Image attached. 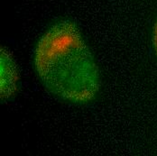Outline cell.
<instances>
[{
	"mask_svg": "<svg viewBox=\"0 0 157 156\" xmlns=\"http://www.w3.org/2000/svg\"><path fill=\"white\" fill-rule=\"evenodd\" d=\"M34 66L48 90L63 100L87 103L98 92V66L72 22H59L42 36L34 51Z\"/></svg>",
	"mask_w": 157,
	"mask_h": 156,
	"instance_id": "cell-1",
	"label": "cell"
},
{
	"mask_svg": "<svg viewBox=\"0 0 157 156\" xmlns=\"http://www.w3.org/2000/svg\"><path fill=\"white\" fill-rule=\"evenodd\" d=\"M1 98L7 99L16 93L17 89V68L10 51L1 48Z\"/></svg>",
	"mask_w": 157,
	"mask_h": 156,
	"instance_id": "cell-2",
	"label": "cell"
},
{
	"mask_svg": "<svg viewBox=\"0 0 157 156\" xmlns=\"http://www.w3.org/2000/svg\"><path fill=\"white\" fill-rule=\"evenodd\" d=\"M153 43H154V47L155 50V53L157 56V21L154 27V32H153Z\"/></svg>",
	"mask_w": 157,
	"mask_h": 156,
	"instance_id": "cell-3",
	"label": "cell"
}]
</instances>
